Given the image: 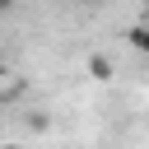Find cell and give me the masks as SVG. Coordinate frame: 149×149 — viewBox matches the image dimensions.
I'll use <instances>...</instances> for the list:
<instances>
[{"label":"cell","mask_w":149,"mask_h":149,"mask_svg":"<svg viewBox=\"0 0 149 149\" xmlns=\"http://www.w3.org/2000/svg\"><path fill=\"white\" fill-rule=\"evenodd\" d=\"M126 47H130V51H140V56H149V23H144V19L126 28Z\"/></svg>","instance_id":"6da1fadb"},{"label":"cell","mask_w":149,"mask_h":149,"mask_svg":"<svg viewBox=\"0 0 149 149\" xmlns=\"http://www.w3.org/2000/svg\"><path fill=\"white\" fill-rule=\"evenodd\" d=\"M88 74H93V79H112V61H107L102 51H93V56H88Z\"/></svg>","instance_id":"7a4b0ae2"},{"label":"cell","mask_w":149,"mask_h":149,"mask_svg":"<svg viewBox=\"0 0 149 149\" xmlns=\"http://www.w3.org/2000/svg\"><path fill=\"white\" fill-rule=\"evenodd\" d=\"M74 5H79V9H98L102 0H74Z\"/></svg>","instance_id":"3957f363"},{"label":"cell","mask_w":149,"mask_h":149,"mask_svg":"<svg viewBox=\"0 0 149 149\" xmlns=\"http://www.w3.org/2000/svg\"><path fill=\"white\" fill-rule=\"evenodd\" d=\"M14 5H19V0H0V14H9V9H14Z\"/></svg>","instance_id":"277c9868"},{"label":"cell","mask_w":149,"mask_h":149,"mask_svg":"<svg viewBox=\"0 0 149 149\" xmlns=\"http://www.w3.org/2000/svg\"><path fill=\"white\" fill-rule=\"evenodd\" d=\"M140 19H144V23H149V0H140Z\"/></svg>","instance_id":"5b68a950"},{"label":"cell","mask_w":149,"mask_h":149,"mask_svg":"<svg viewBox=\"0 0 149 149\" xmlns=\"http://www.w3.org/2000/svg\"><path fill=\"white\" fill-rule=\"evenodd\" d=\"M5 74H9V70H5V65H0V88H5Z\"/></svg>","instance_id":"8992f818"},{"label":"cell","mask_w":149,"mask_h":149,"mask_svg":"<svg viewBox=\"0 0 149 149\" xmlns=\"http://www.w3.org/2000/svg\"><path fill=\"white\" fill-rule=\"evenodd\" d=\"M0 149H5V140H0Z\"/></svg>","instance_id":"52a82bcc"}]
</instances>
